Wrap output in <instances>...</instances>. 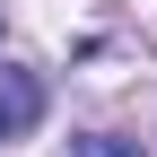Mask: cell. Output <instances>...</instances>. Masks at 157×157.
Segmentation results:
<instances>
[{
  "label": "cell",
  "instance_id": "6da1fadb",
  "mask_svg": "<svg viewBox=\"0 0 157 157\" xmlns=\"http://www.w3.org/2000/svg\"><path fill=\"white\" fill-rule=\"evenodd\" d=\"M35 122H44V87L26 70H0V140H26Z\"/></svg>",
  "mask_w": 157,
  "mask_h": 157
},
{
  "label": "cell",
  "instance_id": "7a4b0ae2",
  "mask_svg": "<svg viewBox=\"0 0 157 157\" xmlns=\"http://www.w3.org/2000/svg\"><path fill=\"white\" fill-rule=\"evenodd\" d=\"M70 157H140L131 140H70Z\"/></svg>",
  "mask_w": 157,
  "mask_h": 157
}]
</instances>
